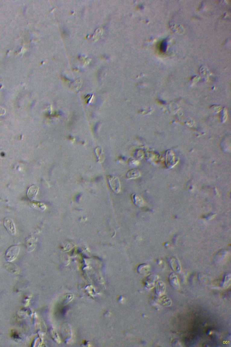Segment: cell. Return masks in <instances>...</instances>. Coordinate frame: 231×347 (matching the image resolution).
Masks as SVG:
<instances>
[{
	"label": "cell",
	"mask_w": 231,
	"mask_h": 347,
	"mask_svg": "<svg viewBox=\"0 0 231 347\" xmlns=\"http://www.w3.org/2000/svg\"><path fill=\"white\" fill-rule=\"evenodd\" d=\"M230 274H228L225 276V278H224V282H223V286H227V285H228L230 283Z\"/></svg>",
	"instance_id": "obj_16"
},
{
	"label": "cell",
	"mask_w": 231,
	"mask_h": 347,
	"mask_svg": "<svg viewBox=\"0 0 231 347\" xmlns=\"http://www.w3.org/2000/svg\"><path fill=\"white\" fill-rule=\"evenodd\" d=\"M161 51L163 52H164L166 51V48H167V43L166 41H163L162 42L160 46Z\"/></svg>",
	"instance_id": "obj_17"
},
{
	"label": "cell",
	"mask_w": 231,
	"mask_h": 347,
	"mask_svg": "<svg viewBox=\"0 0 231 347\" xmlns=\"http://www.w3.org/2000/svg\"><path fill=\"white\" fill-rule=\"evenodd\" d=\"M169 283L174 288L178 289L180 287V284H179V280H178V277L175 274L173 273H172L170 275L169 278Z\"/></svg>",
	"instance_id": "obj_9"
},
{
	"label": "cell",
	"mask_w": 231,
	"mask_h": 347,
	"mask_svg": "<svg viewBox=\"0 0 231 347\" xmlns=\"http://www.w3.org/2000/svg\"><path fill=\"white\" fill-rule=\"evenodd\" d=\"M155 291L159 296L162 297L166 289L165 284L161 281H159L155 283Z\"/></svg>",
	"instance_id": "obj_6"
},
{
	"label": "cell",
	"mask_w": 231,
	"mask_h": 347,
	"mask_svg": "<svg viewBox=\"0 0 231 347\" xmlns=\"http://www.w3.org/2000/svg\"><path fill=\"white\" fill-rule=\"evenodd\" d=\"M5 113H6V111H5V109L0 106V116L5 115Z\"/></svg>",
	"instance_id": "obj_18"
},
{
	"label": "cell",
	"mask_w": 231,
	"mask_h": 347,
	"mask_svg": "<svg viewBox=\"0 0 231 347\" xmlns=\"http://www.w3.org/2000/svg\"><path fill=\"white\" fill-rule=\"evenodd\" d=\"M20 251V247L18 245H14L10 246L5 252V260L9 262H11L15 260L19 255Z\"/></svg>",
	"instance_id": "obj_1"
},
{
	"label": "cell",
	"mask_w": 231,
	"mask_h": 347,
	"mask_svg": "<svg viewBox=\"0 0 231 347\" xmlns=\"http://www.w3.org/2000/svg\"><path fill=\"white\" fill-rule=\"evenodd\" d=\"M36 238L33 235H30L26 238L25 240V245L28 251H32L35 249L36 247Z\"/></svg>",
	"instance_id": "obj_4"
},
{
	"label": "cell",
	"mask_w": 231,
	"mask_h": 347,
	"mask_svg": "<svg viewBox=\"0 0 231 347\" xmlns=\"http://www.w3.org/2000/svg\"><path fill=\"white\" fill-rule=\"evenodd\" d=\"M108 181L110 187L115 193H118L121 191V183L119 179L114 175H109L108 177Z\"/></svg>",
	"instance_id": "obj_2"
},
{
	"label": "cell",
	"mask_w": 231,
	"mask_h": 347,
	"mask_svg": "<svg viewBox=\"0 0 231 347\" xmlns=\"http://www.w3.org/2000/svg\"><path fill=\"white\" fill-rule=\"evenodd\" d=\"M3 225L7 232L10 234L14 235L16 233L15 225L12 219L10 217H5L3 221Z\"/></svg>",
	"instance_id": "obj_3"
},
{
	"label": "cell",
	"mask_w": 231,
	"mask_h": 347,
	"mask_svg": "<svg viewBox=\"0 0 231 347\" xmlns=\"http://www.w3.org/2000/svg\"><path fill=\"white\" fill-rule=\"evenodd\" d=\"M139 272L141 273V274H149L150 271V267L149 265L147 264H143L140 266V267L139 268Z\"/></svg>",
	"instance_id": "obj_12"
},
{
	"label": "cell",
	"mask_w": 231,
	"mask_h": 347,
	"mask_svg": "<svg viewBox=\"0 0 231 347\" xmlns=\"http://www.w3.org/2000/svg\"><path fill=\"white\" fill-rule=\"evenodd\" d=\"M160 300L161 303L163 305H164V306H170L172 303V302L170 299L169 298H168V297H161V298L160 299Z\"/></svg>",
	"instance_id": "obj_13"
},
{
	"label": "cell",
	"mask_w": 231,
	"mask_h": 347,
	"mask_svg": "<svg viewBox=\"0 0 231 347\" xmlns=\"http://www.w3.org/2000/svg\"><path fill=\"white\" fill-rule=\"evenodd\" d=\"M132 200L134 203L138 207H142L144 205L143 199L138 194H134L132 195Z\"/></svg>",
	"instance_id": "obj_11"
},
{
	"label": "cell",
	"mask_w": 231,
	"mask_h": 347,
	"mask_svg": "<svg viewBox=\"0 0 231 347\" xmlns=\"http://www.w3.org/2000/svg\"><path fill=\"white\" fill-rule=\"evenodd\" d=\"M31 206H32V208H39V209H44V207H45V205L43 203H41L40 202H36L35 201H32L31 203Z\"/></svg>",
	"instance_id": "obj_14"
},
{
	"label": "cell",
	"mask_w": 231,
	"mask_h": 347,
	"mask_svg": "<svg viewBox=\"0 0 231 347\" xmlns=\"http://www.w3.org/2000/svg\"><path fill=\"white\" fill-rule=\"evenodd\" d=\"M170 264L172 268L175 272L179 273L181 271V266L177 259L175 258H172L170 260Z\"/></svg>",
	"instance_id": "obj_10"
},
{
	"label": "cell",
	"mask_w": 231,
	"mask_h": 347,
	"mask_svg": "<svg viewBox=\"0 0 231 347\" xmlns=\"http://www.w3.org/2000/svg\"><path fill=\"white\" fill-rule=\"evenodd\" d=\"M5 266L6 270H7L8 272L12 273V274H19V272H20V269H19V268H18L17 266L14 264L11 263V262H8V263L5 264Z\"/></svg>",
	"instance_id": "obj_8"
},
{
	"label": "cell",
	"mask_w": 231,
	"mask_h": 347,
	"mask_svg": "<svg viewBox=\"0 0 231 347\" xmlns=\"http://www.w3.org/2000/svg\"><path fill=\"white\" fill-rule=\"evenodd\" d=\"M158 277L155 275H150L147 277L145 282V285L148 288H153L155 285V282L158 279Z\"/></svg>",
	"instance_id": "obj_7"
},
{
	"label": "cell",
	"mask_w": 231,
	"mask_h": 347,
	"mask_svg": "<svg viewBox=\"0 0 231 347\" xmlns=\"http://www.w3.org/2000/svg\"><path fill=\"white\" fill-rule=\"evenodd\" d=\"M139 172L137 170H131L127 173V176L128 178H136L139 176Z\"/></svg>",
	"instance_id": "obj_15"
},
{
	"label": "cell",
	"mask_w": 231,
	"mask_h": 347,
	"mask_svg": "<svg viewBox=\"0 0 231 347\" xmlns=\"http://www.w3.org/2000/svg\"><path fill=\"white\" fill-rule=\"evenodd\" d=\"M38 191L39 188L37 185L35 184L31 185L27 190V194L28 198L31 200L34 199L38 193Z\"/></svg>",
	"instance_id": "obj_5"
}]
</instances>
